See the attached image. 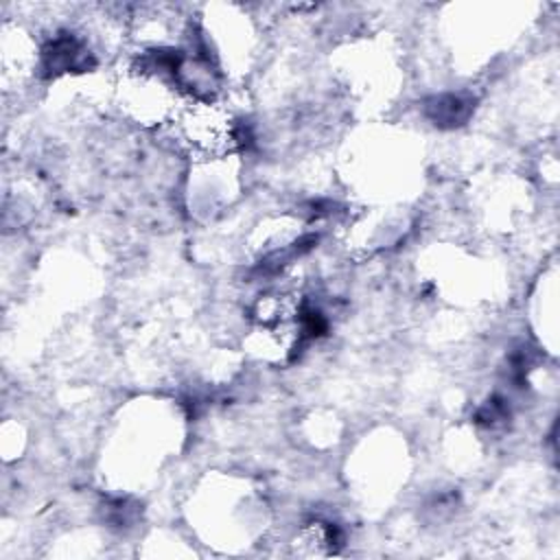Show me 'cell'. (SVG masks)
<instances>
[{
	"mask_svg": "<svg viewBox=\"0 0 560 560\" xmlns=\"http://www.w3.org/2000/svg\"><path fill=\"white\" fill-rule=\"evenodd\" d=\"M171 127L175 140L197 162L228 160L243 142V125L219 98H184Z\"/></svg>",
	"mask_w": 560,
	"mask_h": 560,
	"instance_id": "obj_1",
	"label": "cell"
}]
</instances>
